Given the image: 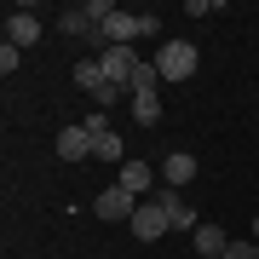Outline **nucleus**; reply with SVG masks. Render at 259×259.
I'll list each match as a JSON object with an SVG mask.
<instances>
[{"label": "nucleus", "instance_id": "obj_1", "mask_svg": "<svg viewBox=\"0 0 259 259\" xmlns=\"http://www.w3.org/2000/svg\"><path fill=\"white\" fill-rule=\"evenodd\" d=\"M156 69H161V81H190V75H196V47H190V40H161Z\"/></svg>", "mask_w": 259, "mask_h": 259}, {"label": "nucleus", "instance_id": "obj_2", "mask_svg": "<svg viewBox=\"0 0 259 259\" xmlns=\"http://www.w3.org/2000/svg\"><path fill=\"white\" fill-rule=\"evenodd\" d=\"M93 213H98L104 225H115V219H133V213H139V196H133V190H121V185H110V190H98Z\"/></svg>", "mask_w": 259, "mask_h": 259}, {"label": "nucleus", "instance_id": "obj_3", "mask_svg": "<svg viewBox=\"0 0 259 259\" xmlns=\"http://www.w3.org/2000/svg\"><path fill=\"white\" fill-rule=\"evenodd\" d=\"M127 225H133V231H139L144 242H156L161 231H173V219H167V207L156 202V196H144V202H139V213H133Z\"/></svg>", "mask_w": 259, "mask_h": 259}, {"label": "nucleus", "instance_id": "obj_4", "mask_svg": "<svg viewBox=\"0 0 259 259\" xmlns=\"http://www.w3.org/2000/svg\"><path fill=\"white\" fill-rule=\"evenodd\" d=\"M81 127L93 133V156H104V161H127V150H121V133H115L104 115H87Z\"/></svg>", "mask_w": 259, "mask_h": 259}, {"label": "nucleus", "instance_id": "obj_5", "mask_svg": "<svg viewBox=\"0 0 259 259\" xmlns=\"http://www.w3.org/2000/svg\"><path fill=\"white\" fill-rule=\"evenodd\" d=\"M98 64H104V75H110L115 87H127L133 75H139V64H144V58L133 52V47H104V58H98Z\"/></svg>", "mask_w": 259, "mask_h": 259}, {"label": "nucleus", "instance_id": "obj_6", "mask_svg": "<svg viewBox=\"0 0 259 259\" xmlns=\"http://www.w3.org/2000/svg\"><path fill=\"white\" fill-rule=\"evenodd\" d=\"M190 179H196V156H190V150H167V156H161V185L185 190Z\"/></svg>", "mask_w": 259, "mask_h": 259}, {"label": "nucleus", "instance_id": "obj_7", "mask_svg": "<svg viewBox=\"0 0 259 259\" xmlns=\"http://www.w3.org/2000/svg\"><path fill=\"white\" fill-rule=\"evenodd\" d=\"M6 40H12V47H35V40H40V18H35V12H29V6H18V12H12V18H6Z\"/></svg>", "mask_w": 259, "mask_h": 259}, {"label": "nucleus", "instance_id": "obj_8", "mask_svg": "<svg viewBox=\"0 0 259 259\" xmlns=\"http://www.w3.org/2000/svg\"><path fill=\"white\" fill-rule=\"evenodd\" d=\"M121 190H133V196H156V173H150V161H121V179H115Z\"/></svg>", "mask_w": 259, "mask_h": 259}, {"label": "nucleus", "instance_id": "obj_9", "mask_svg": "<svg viewBox=\"0 0 259 259\" xmlns=\"http://www.w3.org/2000/svg\"><path fill=\"white\" fill-rule=\"evenodd\" d=\"M156 202L167 207V219H173V231H196V213H190V202H185V196H179L173 185H161V190H156Z\"/></svg>", "mask_w": 259, "mask_h": 259}, {"label": "nucleus", "instance_id": "obj_10", "mask_svg": "<svg viewBox=\"0 0 259 259\" xmlns=\"http://www.w3.org/2000/svg\"><path fill=\"white\" fill-rule=\"evenodd\" d=\"M58 156H64V161H87V156H93V133H87V127H64V133H58Z\"/></svg>", "mask_w": 259, "mask_h": 259}, {"label": "nucleus", "instance_id": "obj_11", "mask_svg": "<svg viewBox=\"0 0 259 259\" xmlns=\"http://www.w3.org/2000/svg\"><path fill=\"white\" fill-rule=\"evenodd\" d=\"M190 242H196V253H202V259H219L225 248H231L219 225H196V231H190Z\"/></svg>", "mask_w": 259, "mask_h": 259}, {"label": "nucleus", "instance_id": "obj_12", "mask_svg": "<svg viewBox=\"0 0 259 259\" xmlns=\"http://www.w3.org/2000/svg\"><path fill=\"white\" fill-rule=\"evenodd\" d=\"M58 29H64V35H93V12H87V6H64V12H58Z\"/></svg>", "mask_w": 259, "mask_h": 259}, {"label": "nucleus", "instance_id": "obj_13", "mask_svg": "<svg viewBox=\"0 0 259 259\" xmlns=\"http://www.w3.org/2000/svg\"><path fill=\"white\" fill-rule=\"evenodd\" d=\"M133 121H139V127H161V98L156 93H139V98H133Z\"/></svg>", "mask_w": 259, "mask_h": 259}, {"label": "nucleus", "instance_id": "obj_14", "mask_svg": "<svg viewBox=\"0 0 259 259\" xmlns=\"http://www.w3.org/2000/svg\"><path fill=\"white\" fill-rule=\"evenodd\" d=\"M219 259H259V242H231Z\"/></svg>", "mask_w": 259, "mask_h": 259}, {"label": "nucleus", "instance_id": "obj_15", "mask_svg": "<svg viewBox=\"0 0 259 259\" xmlns=\"http://www.w3.org/2000/svg\"><path fill=\"white\" fill-rule=\"evenodd\" d=\"M18 58H23V52L6 40V47H0V75H12V69H18Z\"/></svg>", "mask_w": 259, "mask_h": 259}, {"label": "nucleus", "instance_id": "obj_16", "mask_svg": "<svg viewBox=\"0 0 259 259\" xmlns=\"http://www.w3.org/2000/svg\"><path fill=\"white\" fill-rule=\"evenodd\" d=\"M253 242H259V219H253Z\"/></svg>", "mask_w": 259, "mask_h": 259}]
</instances>
